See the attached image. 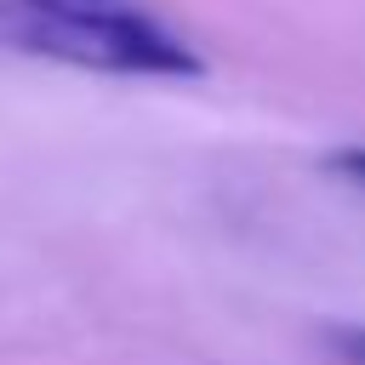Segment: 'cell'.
<instances>
[{
    "label": "cell",
    "instance_id": "7a4b0ae2",
    "mask_svg": "<svg viewBox=\"0 0 365 365\" xmlns=\"http://www.w3.org/2000/svg\"><path fill=\"white\" fill-rule=\"evenodd\" d=\"M325 171H336L342 182L365 188V143H348V148H331L325 154Z\"/></svg>",
    "mask_w": 365,
    "mask_h": 365
},
{
    "label": "cell",
    "instance_id": "6da1fadb",
    "mask_svg": "<svg viewBox=\"0 0 365 365\" xmlns=\"http://www.w3.org/2000/svg\"><path fill=\"white\" fill-rule=\"evenodd\" d=\"M0 51L120 80H200V46L143 0H0Z\"/></svg>",
    "mask_w": 365,
    "mask_h": 365
},
{
    "label": "cell",
    "instance_id": "3957f363",
    "mask_svg": "<svg viewBox=\"0 0 365 365\" xmlns=\"http://www.w3.org/2000/svg\"><path fill=\"white\" fill-rule=\"evenodd\" d=\"M325 342H331V354L342 365H365V325H331Z\"/></svg>",
    "mask_w": 365,
    "mask_h": 365
}]
</instances>
